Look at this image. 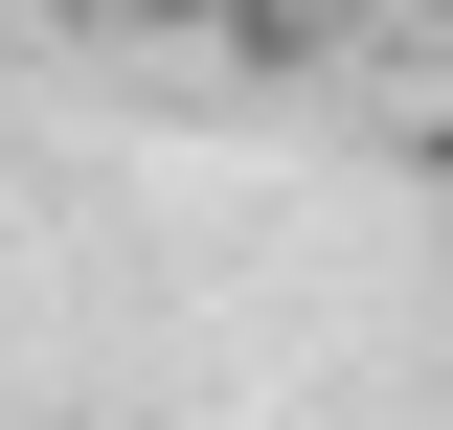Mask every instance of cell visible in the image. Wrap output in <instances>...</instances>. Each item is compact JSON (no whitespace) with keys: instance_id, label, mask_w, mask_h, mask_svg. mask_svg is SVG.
I'll return each instance as SVG.
<instances>
[{"instance_id":"1","label":"cell","mask_w":453,"mask_h":430,"mask_svg":"<svg viewBox=\"0 0 453 430\" xmlns=\"http://www.w3.org/2000/svg\"><path fill=\"white\" fill-rule=\"evenodd\" d=\"M91 23H159V46H295L318 0H91Z\"/></svg>"}]
</instances>
